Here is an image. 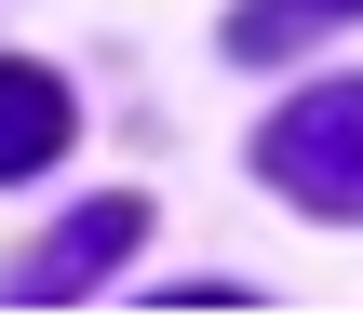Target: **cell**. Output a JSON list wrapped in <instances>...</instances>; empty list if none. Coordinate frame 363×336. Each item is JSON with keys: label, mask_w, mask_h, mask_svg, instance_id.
I'll list each match as a JSON object with an SVG mask.
<instances>
[{"label": "cell", "mask_w": 363, "mask_h": 336, "mask_svg": "<svg viewBox=\"0 0 363 336\" xmlns=\"http://www.w3.org/2000/svg\"><path fill=\"white\" fill-rule=\"evenodd\" d=\"M323 13H363V0H242V13H229V54H242V67H269V54H296Z\"/></svg>", "instance_id": "4"}, {"label": "cell", "mask_w": 363, "mask_h": 336, "mask_svg": "<svg viewBox=\"0 0 363 336\" xmlns=\"http://www.w3.org/2000/svg\"><path fill=\"white\" fill-rule=\"evenodd\" d=\"M256 175L310 215H363V81H310L269 135H256Z\"/></svg>", "instance_id": "1"}, {"label": "cell", "mask_w": 363, "mask_h": 336, "mask_svg": "<svg viewBox=\"0 0 363 336\" xmlns=\"http://www.w3.org/2000/svg\"><path fill=\"white\" fill-rule=\"evenodd\" d=\"M54 148H67V81L54 67H0V189L40 175Z\"/></svg>", "instance_id": "3"}, {"label": "cell", "mask_w": 363, "mask_h": 336, "mask_svg": "<svg viewBox=\"0 0 363 336\" xmlns=\"http://www.w3.org/2000/svg\"><path fill=\"white\" fill-rule=\"evenodd\" d=\"M121 242H148V202H135V189H108V202H81V215H67V229H54L40 256H13V283H0V296H27V310H54V296H81V283H108V269H121Z\"/></svg>", "instance_id": "2"}]
</instances>
